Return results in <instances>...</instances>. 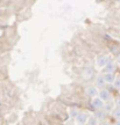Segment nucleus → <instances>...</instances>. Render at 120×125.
<instances>
[{"mask_svg":"<svg viewBox=\"0 0 120 125\" xmlns=\"http://www.w3.org/2000/svg\"><path fill=\"white\" fill-rule=\"evenodd\" d=\"M113 85H114V87H116L117 89H120V76H116Z\"/></svg>","mask_w":120,"mask_h":125,"instance_id":"12","label":"nucleus"},{"mask_svg":"<svg viewBox=\"0 0 120 125\" xmlns=\"http://www.w3.org/2000/svg\"><path fill=\"white\" fill-rule=\"evenodd\" d=\"M104 71H105V73H107V72H111V73H114V71H116V64L113 62H107V65L105 67H104Z\"/></svg>","mask_w":120,"mask_h":125,"instance_id":"7","label":"nucleus"},{"mask_svg":"<svg viewBox=\"0 0 120 125\" xmlns=\"http://www.w3.org/2000/svg\"><path fill=\"white\" fill-rule=\"evenodd\" d=\"M89 114L88 112H79L77 117H76V121L79 125H84L88 123V119H89Z\"/></svg>","mask_w":120,"mask_h":125,"instance_id":"1","label":"nucleus"},{"mask_svg":"<svg viewBox=\"0 0 120 125\" xmlns=\"http://www.w3.org/2000/svg\"><path fill=\"white\" fill-rule=\"evenodd\" d=\"M105 83H106V81H105V78H104V75H98L97 79H96V85H97V87H104L105 86Z\"/></svg>","mask_w":120,"mask_h":125,"instance_id":"9","label":"nucleus"},{"mask_svg":"<svg viewBox=\"0 0 120 125\" xmlns=\"http://www.w3.org/2000/svg\"><path fill=\"white\" fill-rule=\"evenodd\" d=\"M98 96L102 98L104 102H107V101H110V100H111V93H110L107 89L99 90V95H98Z\"/></svg>","mask_w":120,"mask_h":125,"instance_id":"5","label":"nucleus"},{"mask_svg":"<svg viewBox=\"0 0 120 125\" xmlns=\"http://www.w3.org/2000/svg\"><path fill=\"white\" fill-rule=\"evenodd\" d=\"M104 78H105L106 83H113V82H114V79H116L114 73H111V72H107V73H105V74H104Z\"/></svg>","mask_w":120,"mask_h":125,"instance_id":"8","label":"nucleus"},{"mask_svg":"<svg viewBox=\"0 0 120 125\" xmlns=\"http://www.w3.org/2000/svg\"><path fill=\"white\" fill-rule=\"evenodd\" d=\"M112 105H113V103L111 102V100H110V103H107L106 105L104 104V108L106 109V110H111V108H112Z\"/></svg>","mask_w":120,"mask_h":125,"instance_id":"13","label":"nucleus"},{"mask_svg":"<svg viewBox=\"0 0 120 125\" xmlns=\"http://www.w3.org/2000/svg\"><path fill=\"white\" fill-rule=\"evenodd\" d=\"M85 93L88 94V96L90 97H97L98 95H99V90H98L97 87H94V86H89L86 89H85Z\"/></svg>","mask_w":120,"mask_h":125,"instance_id":"2","label":"nucleus"},{"mask_svg":"<svg viewBox=\"0 0 120 125\" xmlns=\"http://www.w3.org/2000/svg\"><path fill=\"white\" fill-rule=\"evenodd\" d=\"M110 62V58L107 57V56H100V57H98L97 59V66L99 68H104V67L107 65V62Z\"/></svg>","mask_w":120,"mask_h":125,"instance_id":"4","label":"nucleus"},{"mask_svg":"<svg viewBox=\"0 0 120 125\" xmlns=\"http://www.w3.org/2000/svg\"><path fill=\"white\" fill-rule=\"evenodd\" d=\"M117 125H120V121H118V123H117Z\"/></svg>","mask_w":120,"mask_h":125,"instance_id":"17","label":"nucleus"},{"mask_svg":"<svg viewBox=\"0 0 120 125\" xmlns=\"http://www.w3.org/2000/svg\"><path fill=\"white\" fill-rule=\"evenodd\" d=\"M117 104H118V107L120 108V98H119V100H118V101H117Z\"/></svg>","mask_w":120,"mask_h":125,"instance_id":"16","label":"nucleus"},{"mask_svg":"<svg viewBox=\"0 0 120 125\" xmlns=\"http://www.w3.org/2000/svg\"><path fill=\"white\" fill-rule=\"evenodd\" d=\"M119 95H120V89H119Z\"/></svg>","mask_w":120,"mask_h":125,"instance_id":"18","label":"nucleus"},{"mask_svg":"<svg viewBox=\"0 0 120 125\" xmlns=\"http://www.w3.org/2000/svg\"><path fill=\"white\" fill-rule=\"evenodd\" d=\"M76 114H77V109H76V108L70 109V115H71V116H76Z\"/></svg>","mask_w":120,"mask_h":125,"instance_id":"14","label":"nucleus"},{"mask_svg":"<svg viewBox=\"0 0 120 125\" xmlns=\"http://www.w3.org/2000/svg\"><path fill=\"white\" fill-rule=\"evenodd\" d=\"M88 125H97L98 124V119L96 116H90L89 119H88Z\"/></svg>","mask_w":120,"mask_h":125,"instance_id":"11","label":"nucleus"},{"mask_svg":"<svg viewBox=\"0 0 120 125\" xmlns=\"http://www.w3.org/2000/svg\"><path fill=\"white\" fill-rule=\"evenodd\" d=\"M112 116L114 117L117 121H120V108L119 107L112 110Z\"/></svg>","mask_w":120,"mask_h":125,"instance_id":"10","label":"nucleus"},{"mask_svg":"<svg viewBox=\"0 0 120 125\" xmlns=\"http://www.w3.org/2000/svg\"><path fill=\"white\" fill-rule=\"evenodd\" d=\"M82 75H83V78H84L85 80H89V79H91V78L93 76V70L88 67V68H85L84 71H83Z\"/></svg>","mask_w":120,"mask_h":125,"instance_id":"6","label":"nucleus"},{"mask_svg":"<svg viewBox=\"0 0 120 125\" xmlns=\"http://www.w3.org/2000/svg\"><path fill=\"white\" fill-rule=\"evenodd\" d=\"M117 62H118V64H120V52L118 53V56H117Z\"/></svg>","mask_w":120,"mask_h":125,"instance_id":"15","label":"nucleus"},{"mask_svg":"<svg viewBox=\"0 0 120 125\" xmlns=\"http://www.w3.org/2000/svg\"><path fill=\"white\" fill-rule=\"evenodd\" d=\"M92 105H93L94 109H97V110H102L103 108H104V101H103L99 96L93 97L92 98Z\"/></svg>","mask_w":120,"mask_h":125,"instance_id":"3","label":"nucleus"}]
</instances>
